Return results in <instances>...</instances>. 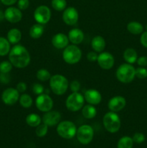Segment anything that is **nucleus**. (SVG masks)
Wrapping results in <instances>:
<instances>
[{"instance_id":"25","label":"nucleus","mask_w":147,"mask_h":148,"mask_svg":"<svg viewBox=\"0 0 147 148\" xmlns=\"http://www.w3.org/2000/svg\"><path fill=\"white\" fill-rule=\"evenodd\" d=\"M97 111L95 107L93 105H91V104L84 106L82 110V114L83 116L85 119H87L95 118L97 115Z\"/></svg>"},{"instance_id":"24","label":"nucleus","mask_w":147,"mask_h":148,"mask_svg":"<svg viewBox=\"0 0 147 148\" xmlns=\"http://www.w3.org/2000/svg\"><path fill=\"white\" fill-rule=\"evenodd\" d=\"M127 30L131 34L139 35L144 31V26L138 22L132 21L127 25Z\"/></svg>"},{"instance_id":"45","label":"nucleus","mask_w":147,"mask_h":148,"mask_svg":"<svg viewBox=\"0 0 147 148\" xmlns=\"http://www.w3.org/2000/svg\"><path fill=\"white\" fill-rule=\"evenodd\" d=\"M4 19H5V17H4V12L1 11V10H0V22H2Z\"/></svg>"},{"instance_id":"12","label":"nucleus","mask_w":147,"mask_h":148,"mask_svg":"<svg viewBox=\"0 0 147 148\" xmlns=\"http://www.w3.org/2000/svg\"><path fill=\"white\" fill-rule=\"evenodd\" d=\"M97 63L99 66L105 70H108L113 67L115 64V59L112 54L109 52H101L98 55Z\"/></svg>"},{"instance_id":"11","label":"nucleus","mask_w":147,"mask_h":148,"mask_svg":"<svg viewBox=\"0 0 147 148\" xmlns=\"http://www.w3.org/2000/svg\"><path fill=\"white\" fill-rule=\"evenodd\" d=\"M20 96V92L17 91V89L9 88L3 91L1 94V100L6 105L12 106L19 101Z\"/></svg>"},{"instance_id":"46","label":"nucleus","mask_w":147,"mask_h":148,"mask_svg":"<svg viewBox=\"0 0 147 148\" xmlns=\"http://www.w3.org/2000/svg\"><path fill=\"white\" fill-rule=\"evenodd\" d=\"M146 30H147V25H146Z\"/></svg>"},{"instance_id":"4","label":"nucleus","mask_w":147,"mask_h":148,"mask_svg":"<svg viewBox=\"0 0 147 148\" xmlns=\"http://www.w3.org/2000/svg\"><path fill=\"white\" fill-rule=\"evenodd\" d=\"M102 122L107 131L110 133L117 132L120 128V119L117 113L113 112V111L106 113L103 117Z\"/></svg>"},{"instance_id":"37","label":"nucleus","mask_w":147,"mask_h":148,"mask_svg":"<svg viewBox=\"0 0 147 148\" xmlns=\"http://www.w3.org/2000/svg\"><path fill=\"white\" fill-rule=\"evenodd\" d=\"M29 5H30L29 0H19L17 2V6L20 10H27L29 7Z\"/></svg>"},{"instance_id":"29","label":"nucleus","mask_w":147,"mask_h":148,"mask_svg":"<svg viewBox=\"0 0 147 148\" xmlns=\"http://www.w3.org/2000/svg\"><path fill=\"white\" fill-rule=\"evenodd\" d=\"M133 141L131 137L125 136L119 140L118 143V148H132Z\"/></svg>"},{"instance_id":"7","label":"nucleus","mask_w":147,"mask_h":148,"mask_svg":"<svg viewBox=\"0 0 147 148\" xmlns=\"http://www.w3.org/2000/svg\"><path fill=\"white\" fill-rule=\"evenodd\" d=\"M76 125L72 121H63L59 123L57 126V132L62 138L71 139L76 134Z\"/></svg>"},{"instance_id":"15","label":"nucleus","mask_w":147,"mask_h":148,"mask_svg":"<svg viewBox=\"0 0 147 148\" xmlns=\"http://www.w3.org/2000/svg\"><path fill=\"white\" fill-rule=\"evenodd\" d=\"M125 106H126V100L124 97L120 96V95L112 97L108 104L110 111L115 113L122 111L125 108Z\"/></svg>"},{"instance_id":"42","label":"nucleus","mask_w":147,"mask_h":148,"mask_svg":"<svg viewBox=\"0 0 147 148\" xmlns=\"http://www.w3.org/2000/svg\"><path fill=\"white\" fill-rule=\"evenodd\" d=\"M137 64L140 66H147V57L146 56H141L138 59H137Z\"/></svg>"},{"instance_id":"10","label":"nucleus","mask_w":147,"mask_h":148,"mask_svg":"<svg viewBox=\"0 0 147 148\" xmlns=\"http://www.w3.org/2000/svg\"><path fill=\"white\" fill-rule=\"evenodd\" d=\"M35 106L41 112H48L53 106V99L48 94L43 93L39 95L35 100Z\"/></svg>"},{"instance_id":"14","label":"nucleus","mask_w":147,"mask_h":148,"mask_svg":"<svg viewBox=\"0 0 147 148\" xmlns=\"http://www.w3.org/2000/svg\"><path fill=\"white\" fill-rule=\"evenodd\" d=\"M61 119V115L60 112L50 110V111L45 113L42 118V121H43V124H46L48 127H53V126H56V124H59Z\"/></svg>"},{"instance_id":"9","label":"nucleus","mask_w":147,"mask_h":148,"mask_svg":"<svg viewBox=\"0 0 147 148\" xmlns=\"http://www.w3.org/2000/svg\"><path fill=\"white\" fill-rule=\"evenodd\" d=\"M34 18L37 23L44 25L48 23L51 18V12L48 7L40 5L34 12Z\"/></svg>"},{"instance_id":"39","label":"nucleus","mask_w":147,"mask_h":148,"mask_svg":"<svg viewBox=\"0 0 147 148\" xmlns=\"http://www.w3.org/2000/svg\"><path fill=\"white\" fill-rule=\"evenodd\" d=\"M11 80L9 73H0V82L4 84H8Z\"/></svg>"},{"instance_id":"23","label":"nucleus","mask_w":147,"mask_h":148,"mask_svg":"<svg viewBox=\"0 0 147 148\" xmlns=\"http://www.w3.org/2000/svg\"><path fill=\"white\" fill-rule=\"evenodd\" d=\"M123 59L128 64H134L136 62L137 59H138V54L137 52L135 51V49L128 48L125 49L123 52Z\"/></svg>"},{"instance_id":"34","label":"nucleus","mask_w":147,"mask_h":148,"mask_svg":"<svg viewBox=\"0 0 147 148\" xmlns=\"http://www.w3.org/2000/svg\"><path fill=\"white\" fill-rule=\"evenodd\" d=\"M32 91L34 94L35 95H41V94L43 93L44 92V87L41 85V84L39 83H35L32 85L31 88Z\"/></svg>"},{"instance_id":"1","label":"nucleus","mask_w":147,"mask_h":148,"mask_svg":"<svg viewBox=\"0 0 147 148\" xmlns=\"http://www.w3.org/2000/svg\"><path fill=\"white\" fill-rule=\"evenodd\" d=\"M9 60L12 64L17 68H24L30 62V55L27 49L22 45L13 46L9 53Z\"/></svg>"},{"instance_id":"27","label":"nucleus","mask_w":147,"mask_h":148,"mask_svg":"<svg viewBox=\"0 0 147 148\" xmlns=\"http://www.w3.org/2000/svg\"><path fill=\"white\" fill-rule=\"evenodd\" d=\"M10 51V43L7 38L0 37V56L8 54Z\"/></svg>"},{"instance_id":"30","label":"nucleus","mask_w":147,"mask_h":148,"mask_svg":"<svg viewBox=\"0 0 147 148\" xmlns=\"http://www.w3.org/2000/svg\"><path fill=\"white\" fill-rule=\"evenodd\" d=\"M36 77L37 79H39L41 82H46V81L49 80L51 77L50 72L46 69H40L37 71L36 73Z\"/></svg>"},{"instance_id":"2","label":"nucleus","mask_w":147,"mask_h":148,"mask_svg":"<svg viewBox=\"0 0 147 148\" xmlns=\"http://www.w3.org/2000/svg\"><path fill=\"white\" fill-rule=\"evenodd\" d=\"M50 89L52 92L57 95H63L69 88V81L61 75H55L49 79Z\"/></svg>"},{"instance_id":"36","label":"nucleus","mask_w":147,"mask_h":148,"mask_svg":"<svg viewBox=\"0 0 147 148\" xmlns=\"http://www.w3.org/2000/svg\"><path fill=\"white\" fill-rule=\"evenodd\" d=\"M132 139L134 143L140 144V143H142L143 142H144V140H145V136H144L142 133L137 132L135 133V134H134Z\"/></svg>"},{"instance_id":"20","label":"nucleus","mask_w":147,"mask_h":148,"mask_svg":"<svg viewBox=\"0 0 147 148\" xmlns=\"http://www.w3.org/2000/svg\"><path fill=\"white\" fill-rule=\"evenodd\" d=\"M106 43L103 37L100 36H97L92 38L91 41V46L92 49L97 53H101L105 49Z\"/></svg>"},{"instance_id":"44","label":"nucleus","mask_w":147,"mask_h":148,"mask_svg":"<svg viewBox=\"0 0 147 148\" xmlns=\"http://www.w3.org/2000/svg\"><path fill=\"white\" fill-rule=\"evenodd\" d=\"M1 1L2 4H4V5L7 6H11L12 4H15L17 1V0H0Z\"/></svg>"},{"instance_id":"6","label":"nucleus","mask_w":147,"mask_h":148,"mask_svg":"<svg viewBox=\"0 0 147 148\" xmlns=\"http://www.w3.org/2000/svg\"><path fill=\"white\" fill-rule=\"evenodd\" d=\"M84 101V97L79 92H72L66 98V106L69 111L76 112L83 108Z\"/></svg>"},{"instance_id":"21","label":"nucleus","mask_w":147,"mask_h":148,"mask_svg":"<svg viewBox=\"0 0 147 148\" xmlns=\"http://www.w3.org/2000/svg\"><path fill=\"white\" fill-rule=\"evenodd\" d=\"M44 30L45 28L43 25L37 23V24H35L31 26L29 33L32 38L38 39L43 36V34L44 33Z\"/></svg>"},{"instance_id":"33","label":"nucleus","mask_w":147,"mask_h":148,"mask_svg":"<svg viewBox=\"0 0 147 148\" xmlns=\"http://www.w3.org/2000/svg\"><path fill=\"white\" fill-rule=\"evenodd\" d=\"M13 65L9 61H4L0 63V72L1 73H10L12 69Z\"/></svg>"},{"instance_id":"40","label":"nucleus","mask_w":147,"mask_h":148,"mask_svg":"<svg viewBox=\"0 0 147 148\" xmlns=\"http://www.w3.org/2000/svg\"><path fill=\"white\" fill-rule=\"evenodd\" d=\"M98 55L97 53L95 51H90L87 53L86 55V59L89 62H95L97 60Z\"/></svg>"},{"instance_id":"5","label":"nucleus","mask_w":147,"mask_h":148,"mask_svg":"<svg viewBox=\"0 0 147 148\" xmlns=\"http://www.w3.org/2000/svg\"><path fill=\"white\" fill-rule=\"evenodd\" d=\"M82 53L81 49L76 45H69L63 51V59L69 64H75L82 59Z\"/></svg>"},{"instance_id":"28","label":"nucleus","mask_w":147,"mask_h":148,"mask_svg":"<svg viewBox=\"0 0 147 148\" xmlns=\"http://www.w3.org/2000/svg\"><path fill=\"white\" fill-rule=\"evenodd\" d=\"M19 102L20 106L24 108H28L32 106L33 103V100L32 97L28 94H22L20 96Z\"/></svg>"},{"instance_id":"26","label":"nucleus","mask_w":147,"mask_h":148,"mask_svg":"<svg viewBox=\"0 0 147 148\" xmlns=\"http://www.w3.org/2000/svg\"><path fill=\"white\" fill-rule=\"evenodd\" d=\"M25 121L27 125H29L30 127H37V126L40 124L42 119L38 114L32 113V114H30L26 116Z\"/></svg>"},{"instance_id":"16","label":"nucleus","mask_w":147,"mask_h":148,"mask_svg":"<svg viewBox=\"0 0 147 148\" xmlns=\"http://www.w3.org/2000/svg\"><path fill=\"white\" fill-rule=\"evenodd\" d=\"M4 17L11 23H17L22 18V13L19 8L14 7H8L4 12Z\"/></svg>"},{"instance_id":"38","label":"nucleus","mask_w":147,"mask_h":148,"mask_svg":"<svg viewBox=\"0 0 147 148\" xmlns=\"http://www.w3.org/2000/svg\"><path fill=\"white\" fill-rule=\"evenodd\" d=\"M69 86H70V89L72 92H79V89H80V83L77 80L72 81Z\"/></svg>"},{"instance_id":"41","label":"nucleus","mask_w":147,"mask_h":148,"mask_svg":"<svg viewBox=\"0 0 147 148\" xmlns=\"http://www.w3.org/2000/svg\"><path fill=\"white\" fill-rule=\"evenodd\" d=\"M16 89L19 92H24L27 90V85L24 82H20L17 85Z\"/></svg>"},{"instance_id":"19","label":"nucleus","mask_w":147,"mask_h":148,"mask_svg":"<svg viewBox=\"0 0 147 148\" xmlns=\"http://www.w3.org/2000/svg\"><path fill=\"white\" fill-rule=\"evenodd\" d=\"M69 41L71 42L73 44L78 45L82 43L84 38V34L83 31L79 28H73L69 32L68 34Z\"/></svg>"},{"instance_id":"3","label":"nucleus","mask_w":147,"mask_h":148,"mask_svg":"<svg viewBox=\"0 0 147 148\" xmlns=\"http://www.w3.org/2000/svg\"><path fill=\"white\" fill-rule=\"evenodd\" d=\"M135 77V69L131 64H122L116 70V77L122 83H130Z\"/></svg>"},{"instance_id":"18","label":"nucleus","mask_w":147,"mask_h":148,"mask_svg":"<svg viewBox=\"0 0 147 148\" xmlns=\"http://www.w3.org/2000/svg\"><path fill=\"white\" fill-rule=\"evenodd\" d=\"M51 43L53 46L57 49H65L69 46V40L68 36L62 33H59L54 35L52 38Z\"/></svg>"},{"instance_id":"35","label":"nucleus","mask_w":147,"mask_h":148,"mask_svg":"<svg viewBox=\"0 0 147 148\" xmlns=\"http://www.w3.org/2000/svg\"><path fill=\"white\" fill-rule=\"evenodd\" d=\"M135 77L138 79H145L147 77V69L143 66L137 68L135 69Z\"/></svg>"},{"instance_id":"31","label":"nucleus","mask_w":147,"mask_h":148,"mask_svg":"<svg viewBox=\"0 0 147 148\" xmlns=\"http://www.w3.org/2000/svg\"><path fill=\"white\" fill-rule=\"evenodd\" d=\"M66 0H52L51 1L52 7L58 12L63 11L66 8Z\"/></svg>"},{"instance_id":"17","label":"nucleus","mask_w":147,"mask_h":148,"mask_svg":"<svg viewBox=\"0 0 147 148\" xmlns=\"http://www.w3.org/2000/svg\"><path fill=\"white\" fill-rule=\"evenodd\" d=\"M84 100L91 105H98L102 101V95L98 90L95 89H89L85 91Z\"/></svg>"},{"instance_id":"43","label":"nucleus","mask_w":147,"mask_h":148,"mask_svg":"<svg viewBox=\"0 0 147 148\" xmlns=\"http://www.w3.org/2000/svg\"><path fill=\"white\" fill-rule=\"evenodd\" d=\"M140 40H141V43L142 44V46L147 48V31L144 32L141 34Z\"/></svg>"},{"instance_id":"22","label":"nucleus","mask_w":147,"mask_h":148,"mask_svg":"<svg viewBox=\"0 0 147 148\" xmlns=\"http://www.w3.org/2000/svg\"><path fill=\"white\" fill-rule=\"evenodd\" d=\"M22 33L17 28H12L7 33V40L12 44H17L21 40Z\"/></svg>"},{"instance_id":"8","label":"nucleus","mask_w":147,"mask_h":148,"mask_svg":"<svg viewBox=\"0 0 147 148\" xmlns=\"http://www.w3.org/2000/svg\"><path fill=\"white\" fill-rule=\"evenodd\" d=\"M76 134L79 143L83 145H87L93 139L94 130L91 126L84 124L76 130Z\"/></svg>"},{"instance_id":"13","label":"nucleus","mask_w":147,"mask_h":148,"mask_svg":"<svg viewBox=\"0 0 147 148\" xmlns=\"http://www.w3.org/2000/svg\"><path fill=\"white\" fill-rule=\"evenodd\" d=\"M62 18L66 25H74L77 23L79 20V12L76 8L69 7L63 10Z\"/></svg>"},{"instance_id":"32","label":"nucleus","mask_w":147,"mask_h":148,"mask_svg":"<svg viewBox=\"0 0 147 148\" xmlns=\"http://www.w3.org/2000/svg\"><path fill=\"white\" fill-rule=\"evenodd\" d=\"M48 130V126H47L45 124H40V125H38L36 127V135L39 137H44V136H46V134H47Z\"/></svg>"}]
</instances>
